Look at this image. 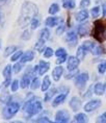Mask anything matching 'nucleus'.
I'll use <instances>...</instances> for the list:
<instances>
[{
    "label": "nucleus",
    "mask_w": 106,
    "mask_h": 123,
    "mask_svg": "<svg viewBox=\"0 0 106 123\" xmlns=\"http://www.w3.org/2000/svg\"><path fill=\"white\" fill-rule=\"evenodd\" d=\"M45 42H46V41H44V40L40 39L37 43H35V48H37L38 51L42 52V51H43L44 49H45Z\"/></svg>",
    "instance_id": "nucleus-35"
},
{
    "label": "nucleus",
    "mask_w": 106,
    "mask_h": 123,
    "mask_svg": "<svg viewBox=\"0 0 106 123\" xmlns=\"http://www.w3.org/2000/svg\"><path fill=\"white\" fill-rule=\"evenodd\" d=\"M90 15H92V17L94 19H97V18L99 17L100 15V7L99 6H95L92 8V11H90Z\"/></svg>",
    "instance_id": "nucleus-38"
},
{
    "label": "nucleus",
    "mask_w": 106,
    "mask_h": 123,
    "mask_svg": "<svg viewBox=\"0 0 106 123\" xmlns=\"http://www.w3.org/2000/svg\"><path fill=\"white\" fill-rule=\"evenodd\" d=\"M50 69V64L48 62L41 61L39 64V74L40 75H45V73L48 72V70Z\"/></svg>",
    "instance_id": "nucleus-16"
},
{
    "label": "nucleus",
    "mask_w": 106,
    "mask_h": 123,
    "mask_svg": "<svg viewBox=\"0 0 106 123\" xmlns=\"http://www.w3.org/2000/svg\"><path fill=\"white\" fill-rule=\"evenodd\" d=\"M16 50H17V47H16V46H8V47L5 48L3 56H4V57L10 56V55L13 54V53H14V52L16 51Z\"/></svg>",
    "instance_id": "nucleus-32"
},
{
    "label": "nucleus",
    "mask_w": 106,
    "mask_h": 123,
    "mask_svg": "<svg viewBox=\"0 0 106 123\" xmlns=\"http://www.w3.org/2000/svg\"><path fill=\"white\" fill-rule=\"evenodd\" d=\"M11 100V95L8 94V93H6V92H4V93H2V94H1V96H0V102H1V103L6 104V103L10 102Z\"/></svg>",
    "instance_id": "nucleus-29"
},
{
    "label": "nucleus",
    "mask_w": 106,
    "mask_h": 123,
    "mask_svg": "<svg viewBox=\"0 0 106 123\" xmlns=\"http://www.w3.org/2000/svg\"><path fill=\"white\" fill-rule=\"evenodd\" d=\"M20 107H21V104L19 102H17V101H10L8 103H6V105L3 109V112H2L3 118L5 120L11 119L20 111Z\"/></svg>",
    "instance_id": "nucleus-3"
},
{
    "label": "nucleus",
    "mask_w": 106,
    "mask_h": 123,
    "mask_svg": "<svg viewBox=\"0 0 106 123\" xmlns=\"http://www.w3.org/2000/svg\"><path fill=\"white\" fill-rule=\"evenodd\" d=\"M1 18H2V15H1V12H0V21H1Z\"/></svg>",
    "instance_id": "nucleus-51"
},
{
    "label": "nucleus",
    "mask_w": 106,
    "mask_h": 123,
    "mask_svg": "<svg viewBox=\"0 0 106 123\" xmlns=\"http://www.w3.org/2000/svg\"><path fill=\"white\" fill-rule=\"evenodd\" d=\"M78 74V72H77V69L76 70H73V71H70L69 74H67L66 75V79H70V78H73L75 77Z\"/></svg>",
    "instance_id": "nucleus-46"
},
{
    "label": "nucleus",
    "mask_w": 106,
    "mask_h": 123,
    "mask_svg": "<svg viewBox=\"0 0 106 123\" xmlns=\"http://www.w3.org/2000/svg\"><path fill=\"white\" fill-rule=\"evenodd\" d=\"M89 4H90V0H81V2H80V7L83 10V8H86Z\"/></svg>",
    "instance_id": "nucleus-47"
},
{
    "label": "nucleus",
    "mask_w": 106,
    "mask_h": 123,
    "mask_svg": "<svg viewBox=\"0 0 106 123\" xmlns=\"http://www.w3.org/2000/svg\"><path fill=\"white\" fill-rule=\"evenodd\" d=\"M97 122L98 123H106V113H103L97 118Z\"/></svg>",
    "instance_id": "nucleus-43"
},
{
    "label": "nucleus",
    "mask_w": 106,
    "mask_h": 123,
    "mask_svg": "<svg viewBox=\"0 0 106 123\" xmlns=\"http://www.w3.org/2000/svg\"><path fill=\"white\" fill-rule=\"evenodd\" d=\"M85 54H86V51L84 50V48L82 47V45L79 46L77 49V52H76V56L79 58L80 61H82L84 57H85Z\"/></svg>",
    "instance_id": "nucleus-27"
},
{
    "label": "nucleus",
    "mask_w": 106,
    "mask_h": 123,
    "mask_svg": "<svg viewBox=\"0 0 106 123\" xmlns=\"http://www.w3.org/2000/svg\"><path fill=\"white\" fill-rule=\"evenodd\" d=\"M69 105H70V107L72 109V111H74V112H77V111L80 110L81 105H82V102H81L80 98L74 96V97H72L71 100H70Z\"/></svg>",
    "instance_id": "nucleus-10"
},
{
    "label": "nucleus",
    "mask_w": 106,
    "mask_h": 123,
    "mask_svg": "<svg viewBox=\"0 0 106 123\" xmlns=\"http://www.w3.org/2000/svg\"><path fill=\"white\" fill-rule=\"evenodd\" d=\"M105 88L106 86L104 84H102V82H97L96 85H94V93L96 95H98V96H101L105 93Z\"/></svg>",
    "instance_id": "nucleus-17"
},
{
    "label": "nucleus",
    "mask_w": 106,
    "mask_h": 123,
    "mask_svg": "<svg viewBox=\"0 0 106 123\" xmlns=\"http://www.w3.org/2000/svg\"><path fill=\"white\" fill-rule=\"evenodd\" d=\"M30 82H31V77H30V75L29 74L28 75L25 74L22 78H21V80H20V87H21V89L28 88L30 86Z\"/></svg>",
    "instance_id": "nucleus-19"
},
{
    "label": "nucleus",
    "mask_w": 106,
    "mask_h": 123,
    "mask_svg": "<svg viewBox=\"0 0 106 123\" xmlns=\"http://www.w3.org/2000/svg\"><path fill=\"white\" fill-rule=\"evenodd\" d=\"M50 38V31L48 28H43L40 32V39L44 40V41H47Z\"/></svg>",
    "instance_id": "nucleus-26"
},
{
    "label": "nucleus",
    "mask_w": 106,
    "mask_h": 123,
    "mask_svg": "<svg viewBox=\"0 0 106 123\" xmlns=\"http://www.w3.org/2000/svg\"><path fill=\"white\" fill-rule=\"evenodd\" d=\"M34 58V52L29 50V51H26L22 54V56L20 57V62L22 64H25V63H28V62H31L33 61Z\"/></svg>",
    "instance_id": "nucleus-13"
},
{
    "label": "nucleus",
    "mask_w": 106,
    "mask_h": 123,
    "mask_svg": "<svg viewBox=\"0 0 106 123\" xmlns=\"http://www.w3.org/2000/svg\"><path fill=\"white\" fill-rule=\"evenodd\" d=\"M19 88H20V82L18 79H15V80L11 81V92H17L18 90H19Z\"/></svg>",
    "instance_id": "nucleus-36"
},
{
    "label": "nucleus",
    "mask_w": 106,
    "mask_h": 123,
    "mask_svg": "<svg viewBox=\"0 0 106 123\" xmlns=\"http://www.w3.org/2000/svg\"><path fill=\"white\" fill-rule=\"evenodd\" d=\"M101 105V100L100 99H94V100H90L85 105H84V111L85 112H93V111L97 110L98 107Z\"/></svg>",
    "instance_id": "nucleus-9"
},
{
    "label": "nucleus",
    "mask_w": 106,
    "mask_h": 123,
    "mask_svg": "<svg viewBox=\"0 0 106 123\" xmlns=\"http://www.w3.org/2000/svg\"><path fill=\"white\" fill-rule=\"evenodd\" d=\"M63 74V67L62 66H57L55 68L53 69L52 71V77H53V80L55 81H58L60 77H61V75Z\"/></svg>",
    "instance_id": "nucleus-15"
},
{
    "label": "nucleus",
    "mask_w": 106,
    "mask_h": 123,
    "mask_svg": "<svg viewBox=\"0 0 106 123\" xmlns=\"http://www.w3.org/2000/svg\"><path fill=\"white\" fill-rule=\"evenodd\" d=\"M0 48H1V44H0Z\"/></svg>",
    "instance_id": "nucleus-53"
},
{
    "label": "nucleus",
    "mask_w": 106,
    "mask_h": 123,
    "mask_svg": "<svg viewBox=\"0 0 106 123\" xmlns=\"http://www.w3.org/2000/svg\"><path fill=\"white\" fill-rule=\"evenodd\" d=\"M77 39L78 38H77V35L75 31H69L66 36V42L68 43L69 46L71 45L72 47L77 44Z\"/></svg>",
    "instance_id": "nucleus-11"
},
{
    "label": "nucleus",
    "mask_w": 106,
    "mask_h": 123,
    "mask_svg": "<svg viewBox=\"0 0 106 123\" xmlns=\"http://www.w3.org/2000/svg\"><path fill=\"white\" fill-rule=\"evenodd\" d=\"M43 110V104L39 98L31 97L28 101H26L24 105V117L30 118V117L35 116Z\"/></svg>",
    "instance_id": "nucleus-2"
},
{
    "label": "nucleus",
    "mask_w": 106,
    "mask_h": 123,
    "mask_svg": "<svg viewBox=\"0 0 106 123\" xmlns=\"http://www.w3.org/2000/svg\"><path fill=\"white\" fill-rule=\"evenodd\" d=\"M22 67H23V64L21 63H17V64H15V65L13 66V72L14 73H19L21 70H22Z\"/></svg>",
    "instance_id": "nucleus-40"
},
{
    "label": "nucleus",
    "mask_w": 106,
    "mask_h": 123,
    "mask_svg": "<svg viewBox=\"0 0 106 123\" xmlns=\"http://www.w3.org/2000/svg\"><path fill=\"white\" fill-rule=\"evenodd\" d=\"M67 60H68V56H67V54H63V55H60V56H57L56 64H57V65H61V64H63L65 62H67Z\"/></svg>",
    "instance_id": "nucleus-41"
},
{
    "label": "nucleus",
    "mask_w": 106,
    "mask_h": 123,
    "mask_svg": "<svg viewBox=\"0 0 106 123\" xmlns=\"http://www.w3.org/2000/svg\"><path fill=\"white\" fill-rule=\"evenodd\" d=\"M53 53H54V51H53L52 48L47 47V48L44 49V56L46 57V58H50L53 55Z\"/></svg>",
    "instance_id": "nucleus-39"
},
{
    "label": "nucleus",
    "mask_w": 106,
    "mask_h": 123,
    "mask_svg": "<svg viewBox=\"0 0 106 123\" xmlns=\"http://www.w3.org/2000/svg\"><path fill=\"white\" fill-rule=\"evenodd\" d=\"M51 87V80H50V77L49 76H45L44 79H43V82L41 85V90L43 92H46L50 89Z\"/></svg>",
    "instance_id": "nucleus-21"
},
{
    "label": "nucleus",
    "mask_w": 106,
    "mask_h": 123,
    "mask_svg": "<svg viewBox=\"0 0 106 123\" xmlns=\"http://www.w3.org/2000/svg\"><path fill=\"white\" fill-rule=\"evenodd\" d=\"M11 72H13V67H11V65H6L5 68L3 69V71H2V75L4 76V78H11Z\"/></svg>",
    "instance_id": "nucleus-25"
},
{
    "label": "nucleus",
    "mask_w": 106,
    "mask_h": 123,
    "mask_svg": "<svg viewBox=\"0 0 106 123\" xmlns=\"http://www.w3.org/2000/svg\"><path fill=\"white\" fill-rule=\"evenodd\" d=\"M22 40H24V41H27V40H29L30 39V31L29 30H25V31L23 32V35H22Z\"/></svg>",
    "instance_id": "nucleus-48"
},
{
    "label": "nucleus",
    "mask_w": 106,
    "mask_h": 123,
    "mask_svg": "<svg viewBox=\"0 0 106 123\" xmlns=\"http://www.w3.org/2000/svg\"><path fill=\"white\" fill-rule=\"evenodd\" d=\"M54 54H55L56 56H60V55L67 54V50H66L65 48H58L55 52H54Z\"/></svg>",
    "instance_id": "nucleus-44"
},
{
    "label": "nucleus",
    "mask_w": 106,
    "mask_h": 123,
    "mask_svg": "<svg viewBox=\"0 0 106 123\" xmlns=\"http://www.w3.org/2000/svg\"><path fill=\"white\" fill-rule=\"evenodd\" d=\"M60 21V18H57V17H48L46 21H45V25L47 27H55L58 22Z\"/></svg>",
    "instance_id": "nucleus-18"
},
{
    "label": "nucleus",
    "mask_w": 106,
    "mask_h": 123,
    "mask_svg": "<svg viewBox=\"0 0 106 123\" xmlns=\"http://www.w3.org/2000/svg\"><path fill=\"white\" fill-rule=\"evenodd\" d=\"M6 0H0V2H5Z\"/></svg>",
    "instance_id": "nucleus-52"
},
{
    "label": "nucleus",
    "mask_w": 106,
    "mask_h": 123,
    "mask_svg": "<svg viewBox=\"0 0 106 123\" xmlns=\"http://www.w3.org/2000/svg\"><path fill=\"white\" fill-rule=\"evenodd\" d=\"M98 72L100 74H104L106 72V61L101 62V63L98 65Z\"/></svg>",
    "instance_id": "nucleus-37"
},
{
    "label": "nucleus",
    "mask_w": 106,
    "mask_h": 123,
    "mask_svg": "<svg viewBox=\"0 0 106 123\" xmlns=\"http://www.w3.org/2000/svg\"><path fill=\"white\" fill-rule=\"evenodd\" d=\"M87 81H89V73H86V72L77 74L76 76H75V79H74L75 86H76L78 89H80V90L85 87Z\"/></svg>",
    "instance_id": "nucleus-5"
},
{
    "label": "nucleus",
    "mask_w": 106,
    "mask_h": 123,
    "mask_svg": "<svg viewBox=\"0 0 106 123\" xmlns=\"http://www.w3.org/2000/svg\"><path fill=\"white\" fill-rule=\"evenodd\" d=\"M75 18H76L77 22H79V23L85 22V21L89 19V12L86 11V8H83L82 11L78 12L76 14V16H75Z\"/></svg>",
    "instance_id": "nucleus-12"
},
{
    "label": "nucleus",
    "mask_w": 106,
    "mask_h": 123,
    "mask_svg": "<svg viewBox=\"0 0 106 123\" xmlns=\"http://www.w3.org/2000/svg\"><path fill=\"white\" fill-rule=\"evenodd\" d=\"M49 14L50 15H52V16H54V15H56L57 13L59 12V5L57 4V3H52L50 5V7H49Z\"/></svg>",
    "instance_id": "nucleus-30"
},
{
    "label": "nucleus",
    "mask_w": 106,
    "mask_h": 123,
    "mask_svg": "<svg viewBox=\"0 0 106 123\" xmlns=\"http://www.w3.org/2000/svg\"><path fill=\"white\" fill-rule=\"evenodd\" d=\"M35 122H39V123H50L51 122V120L48 118V117H41V118H39L35 120Z\"/></svg>",
    "instance_id": "nucleus-45"
},
{
    "label": "nucleus",
    "mask_w": 106,
    "mask_h": 123,
    "mask_svg": "<svg viewBox=\"0 0 106 123\" xmlns=\"http://www.w3.org/2000/svg\"><path fill=\"white\" fill-rule=\"evenodd\" d=\"M76 6L75 0H62V7L66 10H73Z\"/></svg>",
    "instance_id": "nucleus-22"
},
{
    "label": "nucleus",
    "mask_w": 106,
    "mask_h": 123,
    "mask_svg": "<svg viewBox=\"0 0 106 123\" xmlns=\"http://www.w3.org/2000/svg\"><path fill=\"white\" fill-rule=\"evenodd\" d=\"M93 37L99 43H102L106 39V27L101 20H97L95 22V28L93 31Z\"/></svg>",
    "instance_id": "nucleus-4"
},
{
    "label": "nucleus",
    "mask_w": 106,
    "mask_h": 123,
    "mask_svg": "<svg viewBox=\"0 0 106 123\" xmlns=\"http://www.w3.org/2000/svg\"><path fill=\"white\" fill-rule=\"evenodd\" d=\"M68 93H69V89H66L65 92H61V93H59L53 99V101H52V106L53 107H56V106H58L61 103L65 102L66 98H67V96H68Z\"/></svg>",
    "instance_id": "nucleus-8"
},
{
    "label": "nucleus",
    "mask_w": 106,
    "mask_h": 123,
    "mask_svg": "<svg viewBox=\"0 0 106 123\" xmlns=\"http://www.w3.org/2000/svg\"><path fill=\"white\" fill-rule=\"evenodd\" d=\"M73 121L76 122V123H86L87 121H89V118H87V116L85 115V114L78 113V114H76V115L74 116Z\"/></svg>",
    "instance_id": "nucleus-20"
},
{
    "label": "nucleus",
    "mask_w": 106,
    "mask_h": 123,
    "mask_svg": "<svg viewBox=\"0 0 106 123\" xmlns=\"http://www.w3.org/2000/svg\"><path fill=\"white\" fill-rule=\"evenodd\" d=\"M65 29H66V25L65 24H59V26L57 27V29H56V35H58L60 36L61 33H63V31H65Z\"/></svg>",
    "instance_id": "nucleus-42"
},
{
    "label": "nucleus",
    "mask_w": 106,
    "mask_h": 123,
    "mask_svg": "<svg viewBox=\"0 0 106 123\" xmlns=\"http://www.w3.org/2000/svg\"><path fill=\"white\" fill-rule=\"evenodd\" d=\"M80 64V60L77 56H69L67 60V69L69 71H73L78 68Z\"/></svg>",
    "instance_id": "nucleus-7"
},
{
    "label": "nucleus",
    "mask_w": 106,
    "mask_h": 123,
    "mask_svg": "<svg viewBox=\"0 0 106 123\" xmlns=\"http://www.w3.org/2000/svg\"><path fill=\"white\" fill-rule=\"evenodd\" d=\"M70 119H71V116H70V114L67 112L66 110L57 111V113L55 114V122H57V123L70 122Z\"/></svg>",
    "instance_id": "nucleus-6"
},
{
    "label": "nucleus",
    "mask_w": 106,
    "mask_h": 123,
    "mask_svg": "<svg viewBox=\"0 0 106 123\" xmlns=\"http://www.w3.org/2000/svg\"><path fill=\"white\" fill-rule=\"evenodd\" d=\"M38 12H39V8L34 3L29 1L24 2L22 5V8H21L19 21H18L19 25L22 28L26 27L28 25V23L30 24V21L32 20V18H34L38 15Z\"/></svg>",
    "instance_id": "nucleus-1"
},
{
    "label": "nucleus",
    "mask_w": 106,
    "mask_h": 123,
    "mask_svg": "<svg viewBox=\"0 0 106 123\" xmlns=\"http://www.w3.org/2000/svg\"><path fill=\"white\" fill-rule=\"evenodd\" d=\"M22 54H23V51H21V50H16L13 54L11 55V62L20 61V57L22 56Z\"/></svg>",
    "instance_id": "nucleus-33"
},
{
    "label": "nucleus",
    "mask_w": 106,
    "mask_h": 123,
    "mask_svg": "<svg viewBox=\"0 0 106 123\" xmlns=\"http://www.w3.org/2000/svg\"><path fill=\"white\" fill-rule=\"evenodd\" d=\"M41 87V82H40V79L39 77H34L32 79V81L30 82V89L31 90H37Z\"/></svg>",
    "instance_id": "nucleus-31"
},
{
    "label": "nucleus",
    "mask_w": 106,
    "mask_h": 123,
    "mask_svg": "<svg viewBox=\"0 0 106 123\" xmlns=\"http://www.w3.org/2000/svg\"><path fill=\"white\" fill-rule=\"evenodd\" d=\"M11 78H5V80L3 81V87H8V86H11Z\"/></svg>",
    "instance_id": "nucleus-50"
},
{
    "label": "nucleus",
    "mask_w": 106,
    "mask_h": 123,
    "mask_svg": "<svg viewBox=\"0 0 106 123\" xmlns=\"http://www.w3.org/2000/svg\"><path fill=\"white\" fill-rule=\"evenodd\" d=\"M82 47L85 51H93V49L95 48V43L92 41H85L82 44Z\"/></svg>",
    "instance_id": "nucleus-28"
},
{
    "label": "nucleus",
    "mask_w": 106,
    "mask_h": 123,
    "mask_svg": "<svg viewBox=\"0 0 106 123\" xmlns=\"http://www.w3.org/2000/svg\"><path fill=\"white\" fill-rule=\"evenodd\" d=\"M102 15L103 17H106V1L102 3Z\"/></svg>",
    "instance_id": "nucleus-49"
},
{
    "label": "nucleus",
    "mask_w": 106,
    "mask_h": 123,
    "mask_svg": "<svg viewBox=\"0 0 106 123\" xmlns=\"http://www.w3.org/2000/svg\"><path fill=\"white\" fill-rule=\"evenodd\" d=\"M39 26H40V19L35 16L34 18H32L31 21H30V27H31L32 30H34V29H37Z\"/></svg>",
    "instance_id": "nucleus-34"
},
{
    "label": "nucleus",
    "mask_w": 106,
    "mask_h": 123,
    "mask_svg": "<svg viewBox=\"0 0 106 123\" xmlns=\"http://www.w3.org/2000/svg\"><path fill=\"white\" fill-rule=\"evenodd\" d=\"M77 32H78V35H79L81 38L87 36L89 33V24L81 23L80 25L77 27Z\"/></svg>",
    "instance_id": "nucleus-14"
},
{
    "label": "nucleus",
    "mask_w": 106,
    "mask_h": 123,
    "mask_svg": "<svg viewBox=\"0 0 106 123\" xmlns=\"http://www.w3.org/2000/svg\"><path fill=\"white\" fill-rule=\"evenodd\" d=\"M56 93H57V89L56 88H53V89H50L49 91H46V94H45L44 100L45 101H50L51 98H52Z\"/></svg>",
    "instance_id": "nucleus-23"
},
{
    "label": "nucleus",
    "mask_w": 106,
    "mask_h": 123,
    "mask_svg": "<svg viewBox=\"0 0 106 123\" xmlns=\"http://www.w3.org/2000/svg\"><path fill=\"white\" fill-rule=\"evenodd\" d=\"M93 53L95 55H103L106 53V50H105V47L103 45H99L95 47L93 49Z\"/></svg>",
    "instance_id": "nucleus-24"
}]
</instances>
